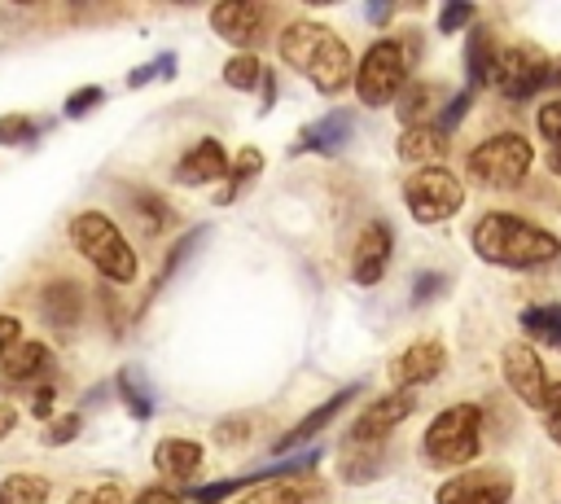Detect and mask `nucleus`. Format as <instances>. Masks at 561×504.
<instances>
[{
    "instance_id": "37",
    "label": "nucleus",
    "mask_w": 561,
    "mask_h": 504,
    "mask_svg": "<svg viewBox=\"0 0 561 504\" xmlns=\"http://www.w3.org/2000/svg\"><path fill=\"white\" fill-rule=\"evenodd\" d=\"M469 101H473V88H465V92H456V96H451V101L443 105V114H438V123H434V127H438V131L447 136V131H451V127H456V123L465 118V110H469Z\"/></svg>"
},
{
    "instance_id": "2",
    "label": "nucleus",
    "mask_w": 561,
    "mask_h": 504,
    "mask_svg": "<svg viewBox=\"0 0 561 504\" xmlns=\"http://www.w3.org/2000/svg\"><path fill=\"white\" fill-rule=\"evenodd\" d=\"M469 245L491 267H543L561 254L557 232H548V228H539L522 215H508V210L482 215L469 228Z\"/></svg>"
},
{
    "instance_id": "45",
    "label": "nucleus",
    "mask_w": 561,
    "mask_h": 504,
    "mask_svg": "<svg viewBox=\"0 0 561 504\" xmlns=\"http://www.w3.org/2000/svg\"><path fill=\"white\" fill-rule=\"evenodd\" d=\"M13 425H18V412L13 408H0V443L13 434Z\"/></svg>"
},
{
    "instance_id": "19",
    "label": "nucleus",
    "mask_w": 561,
    "mask_h": 504,
    "mask_svg": "<svg viewBox=\"0 0 561 504\" xmlns=\"http://www.w3.org/2000/svg\"><path fill=\"white\" fill-rule=\"evenodd\" d=\"M329 500V486L324 482H298V478H272V482H259L241 504H324Z\"/></svg>"
},
{
    "instance_id": "7",
    "label": "nucleus",
    "mask_w": 561,
    "mask_h": 504,
    "mask_svg": "<svg viewBox=\"0 0 561 504\" xmlns=\"http://www.w3.org/2000/svg\"><path fill=\"white\" fill-rule=\"evenodd\" d=\"M403 202H408L416 224H443L465 206V184L456 171L434 162V167H421L403 180Z\"/></svg>"
},
{
    "instance_id": "26",
    "label": "nucleus",
    "mask_w": 561,
    "mask_h": 504,
    "mask_svg": "<svg viewBox=\"0 0 561 504\" xmlns=\"http://www.w3.org/2000/svg\"><path fill=\"white\" fill-rule=\"evenodd\" d=\"M522 329H526L535 342L561 351V302H543V307L535 302V307H522Z\"/></svg>"
},
{
    "instance_id": "35",
    "label": "nucleus",
    "mask_w": 561,
    "mask_h": 504,
    "mask_svg": "<svg viewBox=\"0 0 561 504\" xmlns=\"http://www.w3.org/2000/svg\"><path fill=\"white\" fill-rule=\"evenodd\" d=\"M79 429H83V416H79V412L57 416V425H48V429H44V443H48V447H66V443H75V438H79Z\"/></svg>"
},
{
    "instance_id": "42",
    "label": "nucleus",
    "mask_w": 561,
    "mask_h": 504,
    "mask_svg": "<svg viewBox=\"0 0 561 504\" xmlns=\"http://www.w3.org/2000/svg\"><path fill=\"white\" fill-rule=\"evenodd\" d=\"M53 399H57V390H53V386H39V390H35V399H31L35 416H48V412H53Z\"/></svg>"
},
{
    "instance_id": "29",
    "label": "nucleus",
    "mask_w": 561,
    "mask_h": 504,
    "mask_svg": "<svg viewBox=\"0 0 561 504\" xmlns=\"http://www.w3.org/2000/svg\"><path fill=\"white\" fill-rule=\"evenodd\" d=\"M263 70H267V66H263L254 53H237V57L224 61V83L237 88V92H250V88L263 83Z\"/></svg>"
},
{
    "instance_id": "46",
    "label": "nucleus",
    "mask_w": 561,
    "mask_h": 504,
    "mask_svg": "<svg viewBox=\"0 0 561 504\" xmlns=\"http://www.w3.org/2000/svg\"><path fill=\"white\" fill-rule=\"evenodd\" d=\"M263 110H272V101H276V83H272V70H263Z\"/></svg>"
},
{
    "instance_id": "3",
    "label": "nucleus",
    "mask_w": 561,
    "mask_h": 504,
    "mask_svg": "<svg viewBox=\"0 0 561 504\" xmlns=\"http://www.w3.org/2000/svg\"><path fill=\"white\" fill-rule=\"evenodd\" d=\"M412 61H416V39H394V35H386V39L368 44V53L359 57L355 79H351V83H355V96H359L368 110L390 105V101L408 88Z\"/></svg>"
},
{
    "instance_id": "5",
    "label": "nucleus",
    "mask_w": 561,
    "mask_h": 504,
    "mask_svg": "<svg viewBox=\"0 0 561 504\" xmlns=\"http://www.w3.org/2000/svg\"><path fill=\"white\" fill-rule=\"evenodd\" d=\"M421 451H425V460L438 465V469L469 465V460L482 451V408H478V403H451V408H443V412L425 425Z\"/></svg>"
},
{
    "instance_id": "4",
    "label": "nucleus",
    "mask_w": 561,
    "mask_h": 504,
    "mask_svg": "<svg viewBox=\"0 0 561 504\" xmlns=\"http://www.w3.org/2000/svg\"><path fill=\"white\" fill-rule=\"evenodd\" d=\"M70 245L114 285H131L136 280V250L127 245V237L118 232L114 219H105L101 210H79L70 219Z\"/></svg>"
},
{
    "instance_id": "36",
    "label": "nucleus",
    "mask_w": 561,
    "mask_h": 504,
    "mask_svg": "<svg viewBox=\"0 0 561 504\" xmlns=\"http://www.w3.org/2000/svg\"><path fill=\"white\" fill-rule=\"evenodd\" d=\"M66 504H127V500H123V486H114V482H101V486L75 491Z\"/></svg>"
},
{
    "instance_id": "18",
    "label": "nucleus",
    "mask_w": 561,
    "mask_h": 504,
    "mask_svg": "<svg viewBox=\"0 0 561 504\" xmlns=\"http://www.w3.org/2000/svg\"><path fill=\"white\" fill-rule=\"evenodd\" d=\"M39 311H44L48 324L75 329L79 316H83V289H79V280H66V276L61 280H48L39 289Z\"/></svg>"
},
{
    "instance_id": "16",
    "label": "nucleus",
    "mask_w": 561,
    "mask_h": 504,
    "mask_svg": "<svg viewBox=\"0 0 561 504\" xmlns=\"http://www.w3.org/2000/svg\"><path fill=\"white\" fill-rule=\"evenodd\" d=\"M355 394H359V381H351V386H342L337 394H329V399H324L320 408H311V412H307V416H302V421H298V425H294L289 434H280V438L272 443V456H285V451H294L298 443L316 438V434H320V429H324V425H329L333 416H342V408H346V403H351Z\"/></svg>"
},
{
    "instance_id": "13",
    "label": "nucleus",
    "mask_w": 561,
    "mask_h": 504,
    "mask_svg": "<svg viewBox=\"0 0 561 504\" xmlns=\"http://www.w3.org/2000/svg\"><path fill=\"white\" fill-rule=\"evenodd\" d=\"M390 254H394V232H390L386 219H373L355 241V259H351L355 285H377L390 267Z\"/></svg>"
},
{
    "instance_id": "47",
    "label": "nucleus",
    "mask_w": 561,
    "mask_h": 504,
    "mask_svg": "<svg viewBox=\"0 0 561 504\" xmlns=\"http://www.w3.org/2000/svg\"><path fill=\"white\" fill-rule=\"evenodd\" d=\"M368 18H373V22H386V18H390V9H386V4H377V9H368Z\"/></svg>"
},
{
    "instance_id": "6",
    "label": "nucleus",
    "mask_w": 561,
    "mask_h": 504,
    "mask_svg": "<svg viewBox=\"0 0 561 504\" xmlns=\"http://www.w3.org/2000/svg\"><path fill=\"white\" fill-rule=\"evenodd\" d=\"M530 140H522L517 131H500V136H486L478 149H469V175L473 184L482 188H517L522 175L530 171Z\"/></svg>"
},
{
    "instance_id": "21",
    "label": "nucleus",
    "mask_w": 561,
    "mask_h": 504,
    "mask_svg": "<svg viewBox=\"0 0 561 504\" xmlns=\"http://www.w3.org/2000/svg\"><path fill=\"white\" fill-rule=\"evenodd\" d=\"M495 53H500L495 31H491V26H473V31H469V44H465V75H469V88L491 83Z\"/></svg>"
},
{
    "instance_id": "40",
    "label": "nucleus",
    "mask_w": 561,
    "mask_h": 504,
    "mask_svg": "<svg viewBox=\"0 0 561 504\" xmlns=\"http://www.w3.org/2000/svg\"><path fill=\"white\" fill-rule=\"evenodd\" d=\"M18 342H22V324H18V316H4V311H0V359H4V351L18 346Z\"/></svg>"
},
{
    "instance_id": "14",
    "label": "nucleus",
    "mask_w": 561,
    "mask_h": 504,
    "mask_svg": "<svg viewBox=\"0 0 561 504\" xmlns=\"http://www.w3.org/2000/svg\"><path fill=\"white\" fill-rule=\"evenodd\" d=\"M443 368H447V351H443V342H412L408 351H399V355L386 364L390 386H399V390H412V386L438 377Z\"/></svg>"
},
{
    "instance_id": "32",
    "label": "nucleus",
    "mask_w": 561,
    "mask_h": 504,
    "mask_svg": "<svg viewBox=\"0 0 561 504\" xmlns=\"http://www.w3.org/2000/svg\"><path fill=\"white\" fill-rule=\"evenodd\" d=\"M539 412H543V429H548V438L561 443V381H548Z\"/></svg>"
},
{
    "instance_id": "49",
    "label": "nucleus",
    "mask_w": 561,
    "mask_h": 504,
    "mask_svg": "<svg viewBox=\"0 0 561 504\" xmlns=\"http://www.w3.org/2000/svg\"><path fill=\"white\" fill-rule=\"evenodd\" d=\"M552 79H557V83H561V57H557V61H552Z\"/></svg>"
},
{
    "instance_id": "10",
    "label": "nucleus",
    "mask_w": 561,
    "mask_h": 504,
    "mask_svg": "<svg viewBox=\"0 0 561 504\" xmlns=\"http://www.w3.org/2000/svg\"><path fill=\"white\" fill-rule=\"evenodd\" d=\"M513 478L504 469H465L447 478L434 495V504H508Z\"/></svg>"
},
{
    "instance_id": "44",
    "label": "nucleus",
    "mask_w": 561,
    "mask_h": 504,
    "mask_svg": "<svg viewBox=\"0 0 561 504\" xmlns=\"http://www.w3.org/2000/svg\"><path fill=\"white\" fill-rule=\"evenodd\" d=\"M175 61H180L175 53H162V57L153 61V66H158V79H175Z\"/></svg>"
},
{
    "instance_id": "24",
    "label": "nucleus",
    "mask_w": 561,
    "mask_h": 504,
    "mask_svg": "<svg viewBox=\"0 0 561 504\" xmlns=\"http://www.w3.org/2000/svg\"><path fill=\"white\" fill-rule=\"evenodd\" d=\"M443 101V88L438 83H408L403 92H399V118H403V127H416V123H430V114L434 110H443L438 105Z\"/></svg>"
},
{
    "instance_id": "1",
    "label": "nucleus",
    "mask_w": 561,
    "mask_h": 504,
    "mask_svg": "<svg viewBox=\"0 0 561 504\" xmlns=\"http://www.w3.org/2000/svg\"><path fill=\"white\" fill-rule=\"evenodd\" d=\"M276 48H280V61L294 66L298 75H307L311 88L324 92V96H337L355 79V57H351L346 39L333 35L324 22H311V18L289 22L280 31Z\"/></svg>"
},
{
    "instance_id": "12",
    "label": "nucleus",
    "mask_w": 561,
    "mask_h": 504,
    "mask_svg": "<svg viewBox=\"0 0 561 504\" xmlns=\"http://www.w3.org/2000/svg\"><path fill=\"white\" fill-rule=\"evenodd\" d=\"M267 13H272V9H267V4H254V0H224V4L210 9V31H215L219 39L237 44V48H250V44L263 35Z\"/></svg>"
},
{
    "instance_id": "31",
    "label": "nucleus",
    "mask_w": 561,
    "mask_h": 504,
    "mask_svg": "<svg viewBox=\"0 0 561 504\" xmlns=\"http://www.w3.org/2000/svg\"><path fill=\"white\" fill-rule=\"evenodd\" d=\"M473 18H478V9L465 4V0L443 4V9H438V35H456L460 26H473Z\"/></svg>"
},
{
    "instance_id": "48",
    "label": "nucleus",
    "mask_w": 561,
    "mask_h": 504,
    "mask_svg": "<svg viewBox=\"0 0 561 504\" xmlns=\"http://www.w3.org/2000/svg\"><path fill=\"white\" fill-rule=\"evenodd\" d=\"M548 167H552V171H557V175H561V145H557V149H552V153H548Z\"/></svg>"
},
{
    "instance_id": "22",
    "label": "nucleus",
    "mask_w": 561,
    "mask_h": 504,
    "mask_svg": "<svg viewBox=\"0 0 561 504\" xmlns=\"http://www.w3.org/2000/svg\"><path fill=\"white\" fill-rule=\"evenodd\" d=\"M48 368V346L44 342H35V337H22L18 346H9L4 351V359H0V373H4V381H31V377H39Z\"/></svg>"
},
{
    "instance_id": "41",
    "label": "nucleus",
    "mask_w": 561,
    "mask_h": 504,
    "mask_svg": "<svg viewBox=\"0 0 561 504\" xmlns=\"http://www.w3.org/2000/svg\"><path fill=\"white\" fill-rule=\"evenodd\" d=\"M136 504H184V500L171 495V491H162V486H145V491L136 495Z\"/></svg>"
},
{
    "instance_id": "23",
    "label": "nucleus",
    "mask_w": 561,
    "mask_h": 504,
    "mask_svg": "<svg viewBox=\"0 0 561 504\" xmlns=\"http://www.w3.org/2000/svg\"><path fill=\"white\" fill-rule=\"evenodd\" d=\"M443 153H447V136H443L434 123H416V127H403V136H399V158L434 167V158H443Z\"/></svg>"
},
{
    "instance_id": "39",
    "label": "nucleus",
    "mask_w": 561,
    "mask_h": 504,
    "mask_svg": "<svg viewBox=\"0 0 561 504\" xmlns=\"http://www.w3.org/2000/svg\"><path fill=\"white\" fill-rule=\"evenodd\" d=\"M438 289H443V276H438V272H416V285H412V298H408V302H412V307H425Z\"/></svg>"
},
{
    "instance_id": "17",
    "label": "nucleus",
    "mask_w": 561,
    "mask_h": 504,
    "mask_svg": "<svg viewBox=\"0 0 561 504\" xmlns=\"http://www.w3.org/2000/svg\"><path fill=\"white\" fill-rule=\"evenodd\" d=\"M228 175V153L215 136H202L175 167V180L180 184H210V180H224Z\"/></svg>"
},
{
    "instance_id": "28",
    "label": "nucleus",
    "mask_w": 561,
    "mask_h": 504,
    "mask_svg": "<svg viewBox=\"0 0 561 504\" xmlns=\"http://www.w3.org/2000/svg\"><path fill=\"white\" fill-rule=\"evenodd\" d=\"M53 127V118H31V114H0V149L13 145H35L44 131Z\"/></svg>"
},
{
    "instance_id": "30",
    "label": "nucleus",
    "mask_w": 561,
    "mask_h": 504,
    "mask_svg": "<svg viewBox=\"0 0 561 504\" xmlns=\"http://www.w3.org/2000/svg\"><path fill=\"white\" fill-rule=\"evenodd\" d=\"M206 237H210V228L202 224V228H193V232H184V237H180V241L171 245V254H167V263H162V272L153 276V294H158V289H162V285H167V280H171V276L180 272V263H184V259H188V254H193V250H197V245H202Z\"/></svg>"
},
{
    "instance_id": "15",
    "label": "nucleus",
    "mask_w": 561,
    "mask_h": 504,
    "mask_svg": "<svg viewBox=\"0 0 561 504\" xmlns=\"http://www.w3.org/2000/svg\"><path fill=\"white\" fill-rule=\"evenodd\" d=\"M351 131H355V118H351L346 110H333V114L307 123V127L298 131V140L289 145V153H294V158H298V153H337V149L351 140Z\"/></svg>"
},
{
    "instance_id": "25",
    "label": "nucleus",
    "mask_w": 561,
    "mask_h": 504,
    "mask_svg": "<svg viewBox=\"0 0 561 504\" xmlns=\"http://www.w3.org/2000/svg\"><path fill=\"white\" fill-rule=\"evenodd\" d=\"M114 386H118V399L131 412V421H149L153 416V390H149V381H145L140 368H123L114 377Z\"/></svg>"
},
{
    "instance_id": "9",
    "label": "nucleus",
    "mask_w": 561,
    "mask_h": 504,
    "mask_svg": "<svg viewBox=\"0 0 561 504\" xmlns=\"http://www.w3.org/2000/svg\"><path fill=\"white\" fill-rule=\"evenodd\" d=\"M412 408H416V394H412V390H390V394L373 399V403L355 416V425H351V434H346V447H355V443L381 447L386 434H390L403 416H412Z\"/></svg>"
},
{
    "instance_id": "38",
    "label": "nucleus",
    "mask_w": 561,
    "mask_h": 504,
    "mask_svg": "<svg viewBox=\"0 0 561 504\" xmlns=\"http://www.w3.org/2000/svg\"><path fill=\"white\" fill-rule=\"evenodd\" d=\"M535 123H539V136L552 140V149H557V145H561V101H548V105L535 114Z\"/></svg>"
},
{
    "instance_id": "11",
    "label": "nucleus",
    "mask_w": 561,
    "mask_h": 504,
    "mask_svg": "<svg viewBox=\"0 0 561 504\" xmlns=\"http://www.w3.org/2000/svg\"><path fill=\"white\" fill-rule=\"evenodd\" d=\"M500 368H504V381L508 390L526 403V408H539L543 403V390H548V373H543V359L530 342H508L504 355H500Z\"/></svg>"
},
{
    "instance_id": "20",
    "label": "nucleus",
    "mask_w": 561,
    "mask_h": 504,
    "mask_svg": "<svg viewBox=\"0 0 561 504\" xmlns=\"http://www.w3.org/2000/svg\"><path fill=\"white\" fill-rule=\"evenodd\" d=\"M153 465H158V473H167L171 482H193L197 469H202V447H197L193 438H158Z\"/></svg>"
},
{
    "instance_id": "43",
    "label": "nucleus",
    "mask_w": 561,
    "mask_h": 504,
    "mask_svg": "<svg viewBox=\"0 0 561 504\" xmlns=\"http://www.w3.org/2000/svg\"><path fill=\"white\" fill-rule=\"evenodd\" d=\"M149 79H158V66H153V61H145V66H136V70L127 75V88H140V83H149Z\"/></svg>"
},
{
    "instance_id": "33",
    "label": "nucleus",
    "mask_w": 561,
    "mask_h": 504,
    "mask_svg": "<svg viewBox=\"0 0 561 504\" xmlns=\"http://www.w3.org/2000/svg\"><path fill=\"white\" fill-rule=\"evenodd\" d=\"M101 101H105V88H101V83H88V88H79V92L66 96V110H61V114H66V118H83V114L96 110Z\"/></svg>"
},
{
    "instance_id": "27",
    "label": "nucleus",
    "mask_w": 561,
    "mask_h": 504,
    "mask_svg": "<svg viewBox=\"0 0 561 504\" xmlns=\"http://www.w3.org/2000/svg\"><path fill=\"white\" fill-rule=\"evenodd\" d=\"M53 495V482L39 473H9L0 482V504H44Z\"/></svg>"
},
{
    "instance_id": "8",
    "label": "nucleus",
    "mask_w": 561,
    "mask_h": 504,
    "mask_svg": "<svg viewBox=\"0 0 561 504\" xmlns=\"http://www.w3.org/2000/svg\"><path fill=\"white\" fill-rule=\"evenodd\" d=\"M548 79H552V61L535 44H513V48H500L495 53L491 88L504 101H530Z\"/></svg>"
},
{
    "instance_id": "34",
    "label": "nucleus",
    "mask_w": 561,
    "mask_h": 504,
    "mask_svg": "<svg viewBox=\"0 0 561 504\" xmlns=\"http://www.w3.org/2000/svg\"><path fill=\"white\" fill-rule=\"evenodd\" d=\"M136 197V206H140V219L149 224V228H167V219H171V206L158 197V193H131Z\"/></svg>"
}]
</instances>
